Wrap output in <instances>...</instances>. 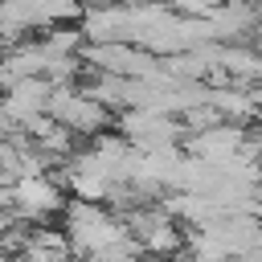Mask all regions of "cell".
<instances>
[{
    "label": "cell",
    "instance_id": "cell-1",
    "mask_svg": "<svg viewBox=\"0 0 262 262\" xmlns=\"http://www.w3.org/2000/svg\"><path fill=\"white\" fill-rule=\"evenodd\" d=\"M66 237H70V250L74 258H90V254H102L111 246H119L127 237L119 213H111L106 205H90V201H70L66 205Z\"/></svg>",
    "mask_w": 262,
    "mask_h": 262
},
{
    "label": "cell",
    "instance_id": "cell-2",
    "mask_svg": "<svg viewBox=\"0 0 262 262\" xmlns=\"http://www.w3.org/2000/svg\"><path fill=\"white\" fill-rule=\"evenodd\" d=\"M45 115H49L57 127H66V131H74V135H82V139H98V135L111 127V111H106L102 102H94L78 82H74V86H53Z\"/></svg>",
    "mask_w": 262,
    "mask_h": 262
},
{
    "label": "cell",
    "instance_id": "cell-3",
    "mask_svg": "<svg viewBox=\"0 0 262 262\" xmlns=\"http://www.w3.org/2000/svg\"><path fill=\"white\" fill-rule=\"evenodd\" d=\"M180 119L172 115H156V111H123L119 115V135L135 147V151H160V147H176L180 139Z\"/></svg>",
    "mask_w": 262,
    "mask_h": 262
},
{
    "label": "cell",
    "instance_id": "cell-4",
    "mask_svg": "<svg viewBox=\"0 0 262 262\" xmlns=\"http://www.w3.org/2000/svg\"><path fill=\"white\" fill-rule=\"evenodd\" d=\"M12 209L20 221L29 225H45L53 213H66V196L61 184L53 176H25L12 184Z\"/></svg>",
    "mask_w": 262,
    "mask_h": 262
},
{
    "label": "cell",
    "instance_id": "cell-5",
    "mask_svg": "<svg viewBox=\"0 0 262 262\" xmlns=\"http://www.w3.org/2000/svg\"><path fill=\"white\" fill-rule=\"evenodd\" d=\"M184 147H188V156H196V160H205V164H225V160H233V156L246 147V131L233 127V123H221V127H213V131L188 135Z\"/></svg>",
    "mask_w": 262,
    "mask_h": 262
},
{
    "label": "cell",
    "instance_id": "cell-6",
    "mask_svg": "<svg viewBox=\"0 0 262 262\" xmlns=\"http://www.w3.org/2000/svg\"><path fill=\"white\" fill-rule=\"evenodd\" d=\"M49 94H53V86L45 82V78H20V82H12L8 90H4V111L25 127L33 115H45V106H49Z\"/></svg>",
    "mask_w": 262,
    "mask_h": 262
},
{
    "label": "cell",
    "instance_id": "cell-7",
    "mask_svg": "<svg viewBox=\"0 0 262 262\" xmlns=\"http://www.w3.org/2000/svg\"><path fill=\"white\" fill-rule=\"evenodd\" d=\"M258 4H250V0H221V8L209 16V29H213V41L221 45V41H237L242 33H250V29H258Z\"/></svg>",
    "mask_w": 262,
    "mask_h": 262
},
{
    "label": "cell",
    "instance_id": "cell-8",
    "mask_svg": "<svg viewBox=\"0 0 262 262\" xmlns=\"http://www.w3.org/2000/svg\"><path fill=\"white\" fill-rule=\"evenodd\" d=\"M221 70L233 86H254L262 82V53L250 45H221Z\"/></svg>",
    "mask_w": 262,
    "mask_h": 262
},
{
    "label": "cell",
    "instance_id": "cell-9",
    "mask_svg": "<svg viewBox=\"0 0 262 262\" xmlns=\"http://www.w3.org/2000/svg\"><path fill=\"white\" fill-rule=\"evenodd\" d=\"M33 29L37 25H33V12H29V0H0V49L29 41Z\"/></svg>",
    "mask_w": 262,
    "mask_h": 262
},
{
    "label": "cell",
    "instance_id": "cell-10",
    "mask_svg": "<svg viewBox=\"0 0 262 262\" xmlns=\"http://www.w3.org/2000/svg\"><path fill=\"white\" fill-rule=\"evenodd\" d=\"M29 12H33V25L45 33V29H57V25H78L86 8L78 0H29Z\"/></svg>",
    "mask_w": 262,
    "mask_h": 262
},
{
    "label": "cell",
    "instance_id": "cell-11",
    "mask_svg": "<svg viewBox=\"0 0 262 262\" xmlns=\"http://www.w3.org/2000/svg\"><path fill=\"white\" fill-rule=\"evenodd\" d=\"M41 45H45L49 57H82L86 33H82V25H57V29H45Z\"/></svg>",
    "mask_w": 262,
    "mask_h": 262
},
{
    "label": "cell",
    "instance_id": "cell-12",
    "mask_svg": "<svg viewBox=\"0 0 262 262\" xmlns=\"http://www.w3.org/2000/svg\"><path fill=\"white\" fill-rule=\"evenodd\" d=\"M168 8L176 16H188V20H209L221 8V0H168Z\"/></svg>",
    "mask_w": 262,
    "mask_h": 262
},
{
    "label": "cell",
    "instance_id": "cell-13",
    "mask_svg": "<svg viewBox=\"0 0 262 262\" xmlns=\"http://www.w3.org/2000/svg\"><path fill=\"white\" fill-rule=\"evenodd\" d=\"M12 135H20V123L4 111V102H0V139H12Z\"/></svg>",
    "mask_w": 262,
    "mask_h": 262
},
{
    "label": "cell",
    "instance_id": "cell-14",
    "mask_svg": "<svg viewBox=\"0 0 262 262\" xmlns=\"http://www.w3.org/2000/svg\"><path fill=\"white\" fill-rule=\"evenodd\" d=\"M246 143H250V147L258 151V160H262V123H254V127L246 131Z\"/></svg>",
    "mask_w": 262,
    "mask_h": 262
},
{
    "label": "cell",
    "instance_id": "cell-15",
    "mask_svg": "<svg viewBox=\"0 0 262 262\" xmlns=\"http://www.w3.org/2000/svg\"><path fill=\"white\" fill-rule=\"evenodd\" d=\"M131 262H156V258H131Z\"/></svg>",
    "mask_w": 262,
    "mask_h": 262
},
{
    "label": "cell",
    "instance_id": "cell-16",
    "mask_svg": "<svg viewBox=\"0 0 262 262\" xmlns=\"http://www.w3.org/2000/svg\"><path fill=\"white\" fill-rule=\"evenodd\" d=\"M0 98H4V86H0Z\"/></svg>",
    "mask_w": 262,
    "mask_h": 262
},
{
    "label": "cell",
    "instance_id": "cell-17",
    "mask_svg": "<svg viewBox=\"0 0 262 262\" xmlns=\"http://www.w3.org/2000/svg\"><path fill=\"white\" fill-rule=\"evenodd\" d=\"M258 12H262V0H258Z\"/></svg>",
    "mask_w": 262,
    "mask_h": 262
},
{
    "label": "cell",
    "instance_id": "cell-18",
    "mask_svg": "<svg viewBox=\"0 0 262 262\" xmlns=\"http://www.w3.org/2000/svg\"><path fill=\"white\" fill-rule=\"evenodd\" d=\"M164 4H168V0H164Z\"/></svg>",
    "mask_w": 262,
    "mask_h": 262
}]
</instances>
